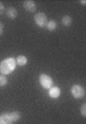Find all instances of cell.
Instances as JSON below:
<instances>
[{
  "label": "cell",
  "mask_w": 86,
  "mask_h": 124,
  "mask_svg": "<svg viewBox=\"0 0 86 124\" xmlns=\"http://www.w3.org/2000/svg\"><path fill=\"white\" fill-rule=\"evenodd\" d=\"M4 10H5V5L2 4L1 1H0V15L4 13Z\"/></svg>",
  "instance_id": "9a60e30c"
},
{
  "label": "cell",
  "mask_w": 86,
  "mask_h": 124,
  "mask_svg": "<svg viewBox=\"0 0 86 124\" xmlns=\"http://www.w3.org/2000/svg\"><path fill=\"white\" fill-rule=\"evenodd\" d=\"M2 32H4V24L0 23V36L2 35Z\"/></svg>",
  "instance_id": "2e32d148"
},
{
  "label": "cell",
  "mask_w": 86,
  "mask_h": 124,
  "mask_svg": "<svg viewBox=\"0 0 86 124\" xmlns=\"http://www.w3.org/2000/svg\"><path fill=\"white\" fill-rule=\"evenodd\" d=\"M80 113H82L83 117H86V103H83L80 107Z\"/></svg>",
  "instance_id": "5bb4252c"
},
{
  "label": "cell",
  "mask_w": 86,
  "mask_h": 124,
  "mask_svg": "<svg viewBox=\"0 0 86 124\" xmlns=\"http://www.w3.org/2000/svg\"><path fill=\"white\" fill-rule=\"evenodd\" d=\"M15 67H16V62H15L14 58L5 59L0 62V74L5 76L9 75L10 72H13L15 70Z\"/></svg>",
  "instance_id": "6da1fadb"
},
{
  "label": "cell",
  "mask_w": 86,
  "mask_h": 124,
  "mask_svg": "<svg viewBox=\"0 0 86 124\" xmlns=\"http://www.w3.org/2000/svg\"><path fill=\"white\" fill-rule=\"evenodd\" d=\"M71 23H72V18H71V16L65 15V16L62 17V24H63L64 27H70Z\"/></svg>",
  "instance_id": "7c38bea8"
},
{
  "label": "cell",
  "mask_w": 86,
  "mask_h": 124,
  "mask_svg": "<svg viewBox=\"0 0 86 124\" xmlns=\"http://www.w3.org/2000/svg\"><path fill=\"white\" fill-rule=\"evenodd\" d=\"M33 20H35L36 25L37 27H39V28H45L46 24H47V22H48L47 16H46L44 13H37L36 15H35Z\"/></svg>",
  "instance_id": "7a4b0ae2"
},
{
  "label": "cell",
  "mask_w": 86,
  "mask_h": 124,
  "mask_svg": "<svg viewBox=\"0 0 86 124\" xmlns=\"http://www.w3.org/2000/svg\"><path fill=\"white\" fill-rule=\"evenodd\" d=\"M23 7H24V9H25L27 12H29V13H35L37 10V5L33 0H25V1L23 2Z\"/></svg>",
  "instance_id": "5b68a950"
},
{
  "label": "cell",
  "mask_w": 86,
  "mask_h": 124,
  "mask_svg": "<svg viewBox=\"0 0 86 124\" xmlns=\"http://www.w3.org/2000/svg\"><path fill=\"white\" fill-rule=\"evenodd\" d=\"M9 115V118H10V121L12 122H17L20 118H21V116H22V114L20 113V111H12V113H8Z\"/></svg>",
  "instance_id": "9c48e42d"
},
{
  "label": "cell",
  "mask_w": 86,
  "mask_h": 124,
  "mask_svg": "<svg viewBox=\"0 0 86 124\" xmlns=\"http://www.w3.org/2000/svg\"><path fill=\"white\" fill-rule=\"evenodd\" d=\"M48 95H50L52 99H56L61 95V90L57 87V86H52L48 91Z\"/></svg>",
  "instance_id": "8992f818"
},
{
  "label": "cell",
  "mask_w": 86,
  "mask_h": 124,
  "mask_svg": "<svg viewBox=\"0 0 86 124\" xmlns=\"http://www.w3.org/2000/svg\"><path fill=\"white\" fill-rule=\"evenodd\" d=\"M0 124H13V122L9 118L8 113H4L0 115Z\"/></svg>",
  "instance_id": "ba28073f"
},
{
  "label": "cell",
  "mask_w": 86,
  "mask_h": 124,
  "mask_svg": "<svg viewBox=\"0 0 86 124\" xmlns=\"http://www.w3.org/2000/svg\"><path fill=\"white\" fill-rule=\"evenodd\" d=\"M39 83H40V85L44 89L50 90V87L53 86V79H52L48 75H46V74H41V75L39 76Z\"/></svg>",
  "instance_id": "3957f363"
},
{
  "label": "cell",
  "mask_w": 86,
  "mask_h": 124,
  "mask_svg": "<svg viewBox=\"0 0 86 124\" xmlns=\"http://www.w3.org/2000/svg\"><path fill=\"white\" fill-rule=\"evenodd\" d=\"M7 83H8L7 76L1 75V74H0V86H1V87H4V86H6V85H7Z\"/></svg>",
  "instance_id": "4fadbf2b"
},
{
  "label": "cell",
  "mask_w": 86,
  "mask_h": 124,
  "mask_svg": "<svg viewBox=\"0 0 86 124\" xmlns=\"http://www.w3.org/2000/svg\"><path fill=\"white\" fill-rule=\"evenodd\" d=\"M71 94H72V97L76 98V99H82V98H84V95H85V90H84V87H83L82 85L75 84L72 87H71Z\"/></svg>",
  "instance_id": "277c9868"
},
{
  "label": "cell",
  "mask_w": 86,
  "mask_h": 124,
  "mask_svg": "<svg viewBox=\"0 0 86 124\" xmlns=\"http://www.w3.org/2000/svg\"><path fill=\"white\" fill-rule=\"evenodd\" d=\"M15 62H16V64L17 66H25L27 64V62H28V59L27 56H24V55H18L17 58L15 59Z\"/></svg>",
  "instance_id": "30bf717a"
},
{
  "label": "cell",
  "mask_w": 86,
  "mask_h": 124,
  "mask_svg": "<svg viewBox=\"0 0 86 124\" xmlns=\"http://www.w3.org/2000/svg\"><path fill=\"white\" fill-rule=\"evenodd\" d=\"M6 15H7L8 18L14 20V18L17 17V10H16L15 7H8V8L6 9Z\"/></svg>",
  "instance_id": "52a82bcc"
},
{
  "label": "cell",
  "mask_w": 86,
  "mask_h": 124,
  "mask_svg": "<svg viewBox=\"0 0 86 124\" xmlns=\"http://www.w3.org/2000/svg\"><path fill=\"white\" fill-rule=\"evenodd\" d=\"M80 4H82V5H83V6H84V5H85V4H86V1H85V0H82V1H80Z\"/></svg>",
  "instance_id": "e0dca14e"
},
{
  "label": "cell",
  "mask_w": 86,
  "mask_h": 124,
  "mask_svg": "<svg viewBox=\"0 0 86 124\" xmlns=\"http://www.w3.org/2000/svg\"><path fill=\"white\" fill-rule=\"evenodd\" d=\"M56 27H57V23L55 22L54 20H50V21H48L47 22V24H46V29L48 31H54L55 29H56Z\"/></svg>",
  "instance_id": "8fae6325"
}]
</instances>
